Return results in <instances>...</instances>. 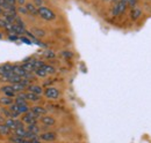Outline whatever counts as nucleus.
I'll return each mask as SVG.
<instances>
[{
  "label": "nucleus",
  "mask_w": 151,
  "mask_h": 143,
  "mask_svg": "<svg viewBox=\"0 0 151 143\" xmlns=\"http://www.w3.org/2000/svg\"><path fill=\"white\" fill-rule=\"evenodd\" d=\"M38 16L42 18L43 20H45V21H52V20L56 18V14L51 9L42 6V7L38 8Z\"/></svg>",
  "instance_id": "nucleus-1"
},
{
  "label": "nucleus",
  "mask_w": 151,
  "mask_h": 143,
  "mask_svg": "<svg viewBox=\"0 0 151 143\" xmlns=\"http://www.w3.org/2000/svg\"><path fill=\"white\" fill-rule=\"evenodd\" d=\"M127 6L128 4L121 1V0H117L116 2H114V6H113V9H112V15L113 16H119L121 14H123L127 9Z\"/></svg>",
  "instance_id": "nucleus-2"
},
{
  "label": "nucleus",
  "mask_w": 151,
  "mask_h": 143,
  "mask_svg": "<svg viewBox=\"0 0 151 143\" xmlns=\"http://www.w3.org/2000/svg\"><path fill=\"white\" fill-rule=\"evenodd\" d=\"M40 115H37L33 110H29L27 113H24V117L22 118V121L26 124H36V120Z\"/></svg>",
  "instance_id": "nucleus-3"
},
{
  "label": "nucleus",
  "mask_w": 151,
  "mask_h": 143,
  "mask_svg": "<svg viewBox=\"0 0 151 143\" xmlns=\"http://www.w3.org/2000/svg\"><path fill=\"white\" fill-rule=\"evenodd\" d=\"M44 96L48 99L55 101V99H58V97H59V91L55 87H49V88H47L44 90Z\"/></svg>",
  "instance_id": "nucleus-4"
},
{
  "label": "nucleus",
  "mask_w": 151,
  "mask_h": 143,
  "mask_svg": "<svg viewBox=\"0 0 151 143\" xmlns=\"http://www.w3.org/2000/svg\"><path fill=\"white\" fill-rule=\"evenodd\" d=\"M23 121H20L18 119H14V118H8L6 121H5V124L8 126L12 130L13 129H15V128H18V127H23V124H22Z\"/></svg>",
  "instance_id": "nucleus-5"
},
{
  "label": "nucleus",
  "mask_w": 151,
  "mask_h": 143,
  "mask_svg": "<svg viewBox=\"0 0 151 143\" xmlns=\"http://www.w3.org/2000/svg\"><path fill=\"white\" fill-rule=\"evenodd\" d=\"M40 137H41V140H42V141L50 142V141H55V140H56L57 135H56V133H54V132H47V133L41 134V135H40Z\"/></svg>",
  "instance_id": "nucleus-6"
},
{
  "label": "nucleus",
  "mask_w": 151,
  "mask_h": 143,
  "mask_svg": "<svg viewBox=\"0 0 151 143\" xmlns=\"http://www.w3.org/2000/svg\"><path fill=\"white\" fill-rule=\"evenodd\" d=\"M142 15H143L142 9H141L138 6H135V7H132V9H130V18H132V20H134V21L138 20Z\"/></svg>",
  "instance_id": "nucleus-7"
},
{
  "label": "nucleus",
  "mask_w": 151,
  "mask_h": 143,
  "mask_svg": "<svg viewBox=\"0 0 151 143\" xmlns=\"http://www.w3.org/2000/svg\"><path fill=\"white\" fill-rule=\"evenodd\" d=\"M41 122H42L44 126L50 127V126H54L55 124H56V120H55V118H52L51 115H42V118H41Z\"/></svg>",
  "instance_id": "nucleus-8"
},
{
  "label": "nucleus",
  "mask_w": 151,
  "mask_h": 143,
  "mask_svg": "<svg viewBox=\"0 0 151 143\" xmlns=\"http://www.w3.org/2000/svg\"><path fill=\"white\" fill-rule=\"evenodd\" d=\"M0 89L4 92V95H6V96H8V97H15V96H17V92L13 90L12 84H9V86H4V87H1Z\"/></svg>",
  "instance_id": "nucleus-9"
},
{
  "label": "nucleus",
  "mask_w": 151,
  "mask_h": 143,
  "mask_svg": "<svg viewBox=\"0 0 151 143\" xmlns=\"http://www.w3.org/2000/svg\"><path fill=\"white\" fill-rule=\"evenodd\" d=\"M21 66L23 67V69H24V71L28 72V73H34L35 69H36V68H35V66H34V64L32 62V60H30V61H28V60H27V61H24Z\"/></svg>",
  "instance_id": "nucleus-10"
},
{
  "label": "nucleus",
  "mask_w": 151,
  "mask_h": 143,
  "mask_svg": "<svg viewBox=\"0 0 151 143\" xmlns=\"http://www.w3.org/2000/svg\"><path fill=\"white\" fill-rule=\"evenodd\" d=\"M12 71H13V66L11 64H4L0 66V76H4Z\"/></svg>",
  "instance_id": "nucleus-11"
},
{
  "label": "nucleus",
  "mask_w": 151,
  "mask_h": 143,
  "mask_svg": "<svg viewBox=\"0 0 151 143\" xmlns=\"http://www.w3.org/2000/svg\"><path fill=\"white\" fill-rule=\"evenodd\" d=\"M30 33L35 36V37H37V38H42V37H44V36H45V31H44L43 29L35 28V27H33V28L30 29Z\"/></svg>",
  "instance_id": "nucleus-12"
},
{
  "label": "nucleus",
  "mask_w": 151,
  "mask_h": 143,
  "mask_svg": "<svg viewBox=\"0 0 151 143\" xmlns=\"http://www.w3.org/2000/svg\"><path fill=\"white\" fill-rule=\"evenodd\" d=\"M26 7L29 12V14H33V15H38V8L32 2H27L26 4Z\"/></svg>",
  "instance_id": "nucleus-13"
},
{
  "label": "nucleus",
  "mask_w": 151,
  "mask_h": 143,
  "mask_svg": "<svg viewBox=\"0 0 151 143\" xmlns=\"http://www.w3.org/2000/svg\"><path fill=\"white\" fill-rule=\"evenodd\" d=\"M11 104H13V97H8V96H4L0 98V105L4 106H9Z\"/></svg>",
  "instance_id": "nucleus-14"
},
{
  "label": "nucleus",
  "mask_w": 151,
  "mask_h": 143,
  "mask_svg": "<svg viewBox=\"0 0 151 143\" xmlns=\"http://www.w3.org/2000/svg\"><path fill=\"white\" fill-rule=\"evenodd\" d=\"M13 72H14V74H17V75H19V76H24L28 72H26L23 69V67L21 66V65H15V66H13Z\"/></svg>",
  "instance_id": "nucleus-15"
},
{
  "label": "nucleus",
  "mask_w": 151,
  "mask_h": 143,
  "mask_svg": "<svg viewBox=\"0 0 151 143\" xmlns=\"http://www.w3.org/2000/svg\"><path fill=\"white\" fill-rule=\"evenodd\" d=\"M28 90L32 91V92H35V93H37V95H42V93H43L42 87H40L37 84H29V86H28Z\"/></svg>",
  "instance_id": "nucleus-16"
},
{
  "label": "nucleus",
  "mask_w": 151,
  "mask_h": 143,
  "mask_svg": "<svg viewBox=\"0 0 151 143\" xmlns=\"http://www.w3.org/2000/svg\"><path fill=\"white\" fill-rule=\"evenodd\" d=\"M27 99L30 101V102H38L41 99V95L29 91V92H27Z\"/></svg>",
  "instance_id": "nucleus-17"
},
{
  "label": "nucleus",
  "mask_w": 151,
  "mask_h": 143,
  "mask_svg": "<svg viewBox=\"0 0 151 143\" xmlns=\"http://www.w3.org/2000/svg\"><path fill=\"white\" fill-rule=\"evenodd\" d=\"M14 134L20 137H24L26 139V134H27V129H24V127H18L14 129Z\"/></svg>",
  "instance_id": "nucleus-18"
},
{
  "label": "nucleus",
  "mask_w": 151,
  "mask_h": 143,
  "mask_svg": "<svg viewBox=\"0 0 151 143\" xmlns=\"http://www.w3.org/2000/svg\"><path fill=\"white\" fill-rule=\"evenodd\" d=\"M12 87H13V90L18 93V92H21V91H23V90L26 89L27 87L24 86V84H22L21 82H18V83H12Z\"/></svg>",
  "instance_id": "nucleus-19"
},
{
  "label": "nucleus",
  "mask_w": 151,
  "mask_h": 143,
  "mask_svg": "<svg viewBox=\"0 0 151 143\" xmlns=\"http://www.w3.org/2000/svg\"><path fill=\"white\" fill-rule=\"evenodd\" d=\"M18 107H19L20 114H24V113H27V112L30 110V107H29V105H28L27 103H21V104H18Z\"/></svg>",
  "instance_id": "nucleus-20"
},
{
  "label": "nucleus",
  "mask_w": 151,
  "mask_h": 143,
  "mask_svg": "<svg viewBox=\"0 0 151 143\" xmlns=\"http://www.w3.org/2000/svg\"><path fill=\"white\" fill-rule=\"evenodd\" d=\"M11 132H12V129L6 125V124L0 125V134H1V135H9Z\"/></svg>",
  "instance_id": "nucleus-21"
},
{
  "label": "nucleus",
  "mask_w": 151,
  "mask_h": 143,
  "mask_svg": "<svg viewBox=\"0 0 151 143\" xmlns=\"http://www.w3.org/2000/svg\"><path fill=\"white\" fill-rule=\"evenodd\" d=\"M32 110H33V111H34V112H35V113H36L37 115H40V117H41V115H44V114L47 113V110H45L44 107L38 106V105L34 106L33 108H32Z\"/></svg>",
  "instance_id": "nucleus-22"
},
{
  "label": "nucleus",
  "mask_w": 151,
  "mask_h": 143,
  "mask_svg": "<svg viewBox=\"0 0 151 143\" xmlns=\"http://www.w3.org/2000/svg\"><path fill=\"white\" fill-rule=\"evenodd\" d=\"M35 75L36 76H38V77H45L47 75H48V73H47V71L43 68V67H41V68H37V69H35Z\"/></svg>",
  "instance_id": "nucleus-23"
},
{
  "label": "nucleus",
  "mask_w": 151,
  "mask_h": 143,
  "mask_svg": "<svg viewBox=\"0 0 151 143\" xmlns=\"http://www.w3.org/2000/svg\"><path fill=\"white\" fill-rule=\"evenodd\" d=\"M27 129L33 132V133H35V134H37V135L40 134V127L36 124H29L28 127H27Z\"/></svg>",
  "instance_id": "nucleus-24"
},
{
  "label": "nucleus",
  "mask_w": 151,
  "mask_h": 143,
  "mask_svg": "<svg viewBox=\"0 0 151 143\" xmlns=\"http://www.w3.org/2000/svg\"><path fill=\"white\" fill-rule=\"evenodd\" d=\"M17 11H18V13L22 14V15H28V14H29V12H28L26 5H24V6H19V7L17 8Z\"/></svg>",
  "instance_id": "nucleus-25"
},
{
  "label": "nucleus",
  "mask_w": 151,
  "mask_h": 143,
  "mask_svg": "<svg viewBox=\"0 0 151 143\" xmlns=\"http://www.w3.org/2000/svg\"><path fill=\"white\" fill-rule=\"evenodd\" d=\"M32 62L34 64V66H35V68H36V69H37V68H41V67H43V66L45 65V64H43L41 60H35V59H34V60H32Z\"/></svg>",
  "instance_id": "nucleus-26"
},
{
  "label": "nucleus",
  "mask_w": 151,
  "mask_h": 143,
  "mask_svg": "<svg viewBox=\"0 0 151 143\" xmlns=\"http://www.w3.org/2000/svg\"><path fill=\"white\" fill-rule=\"evenodd\" d=\"M43 68L47 71L48 74H54V73L56 72L55 71V68H54L52 66H50V65H44V66H43Z\"/></svg>",
  "instance_id": "nucleus-27"
},
{
  "label": "nucleus",
  "mask_w": 151,
  "mask_h": 143,
  "mask_svg": "<svg viewBox=\"0 0 151 143\" xmlns=\"http://www.w3.org/2000/svg\"><path fill=\"white\" fill-rule=\"evenodd\" d=\"M43 55L45 57V58H48V59H50V58H55V52L54 51H44L43 52Z\"/></svg>",
  "instance_id": "nucleus-28"
},
{
  "label": "nucleus",
  "mask_w": 151,
  "mask_h": 143,
  "mask_svg": "<svg viewBox=\"0 0 151 143\" xmlns=\"http://www.w3.org/2000/svg\"><path fill=\"white\" fill-rule=\"evenodd\" d=\"M20 40L22 42V43H26V44H33V42H32V39L30 38H27V37H21L20 38Z\"/></svg>",
  "instance_id": "nucleus-29"
},
{
  "label": "nucleus",
  "mask_w": 151,
  "mask_h": 143,
  "mask_svg": "<svg viewBox=\"0 0 151 143\" xmlns=\"http://www.w3.org/2000/svg\"><path fill=\"white\" fill-rule=\"evenodd\" d=\"M7 21L5 20V18H0V28H4V29H6V27H7Z\"/></svg>",
  "instance_id": "nucleus-30"
},
{
  "label": "nucleus",
  "mask_w": 151,
  "mask_h": 143,
  "mask_svg": "<svg viewBox=\"0 0 151 143\" xmlns=\"http://www.w3.org/2000/svg\"><path fill=\"white\" fill-rule=\"evenodd\" d=\"M128 6H129L130 8L137 6V0H128Z\"/></svg>",
  "instance_id": "nucleus-31"
},
{
  "label": "nucleus",
  "mask_w": 151,
  "mask_h": 143,
  "mask_svg": "<svg viewBox=\"0 0 151 143\" xmlns=\"http://www.w3.org/2000/svg\"><path fill=\"white\" fill-rule=\"evenodd\" d=\"M34 5L40 8V7H42L43 6V0H34Z\"/></svg>",
  "instance_id": "nucleus-32"
},
{
  "label": "nucleus",
  "mask_w": 151,
  "mask_h": 143,
  "mask_svg": "<svg viewBox=\"0 0 151 143\" xmlns=\"http://www.w3.org/2000/svg\"><path fill=\"white\" fill-rule=\"evenodd\" d=\"M8 39H9V40H13V42H17V40H18L19 38L17 37V35H14V34L12 35V34H11V35L8 36Z\"/></svg>",
  "instance_id": "nucleus-33"
},
{
  "label": "nucleus",
  "mask_w": 151,
  "mask_h": 143,
  "mask_svg": "<svg viewBox=\"0 0 151 143\" xmlns=\"http://www.w3.org/2000/svg\"><path fill=\"white\" fill-rule=\"evenodd\" d=\"M62 54H63L64 57H66V58H71V57H72V53H71L70 51H64Z\"/></svg>",
  "instance_id": "nucleus-34"
},
{
  "label": "nucleus",
  "mask_w": 151,
  "mask_h": 143,
  "mask_svg": "<svg viewBox=\"0 0 151 143\" xmlns=\"http://www.w3.org/2000/svg\"><path fill=\"white\" fill-rule=\"evenodd\" d=\"M17 4H18L19 6H24L27 2H26V0H17Z\"/></svg>",
  "instance_id": "nucleus-35"
},
{
  "label": "nucleus",
  "mask_w": 151,
  "mask_h": 143,
  "mask_svg": "<svg viewBox=\"0 0 151 143\" xmlns=\"http://www.w3.org/2000/svg\"><path fill=\"white\" fill-rule=\"evenodd\" d=\"M11 6H15V4H17V0H6Z\"/></svg>",
  "instance_id": "nucleus-36"
},
{
  "label": "nucleus",
  "mask_w": 151,
  "mask_h": 143,
  "mask_svg": "<svg viewBox=\"0 0 151 143\" xmlns=\"http://www.w3.org/2000/svg\"><path fill=\"white\" fill-rule=\"evenodd\" d=\"M5 12H6V11H5V9H4V8H2L1 6H0V15H2V14H5Z\"/></svg>",
  "instance_id": "nucleus-37"
},
{
  "label": "nucleus",
  "mask_w": 151,
  "mask_h": 143,
  "mask_svg": "<svg viewBox=\"0 0 151 143\" xmlns=\"http://www.w3.org/2000/svg\"><path fill=\"white\" fill-rule=\"evenodd\" d=\"M121 1H123V2H126V4H128V0H121Z\"/></svg>",
  "instance_id": "nucleus-38"
},
{
  "label": "nucleus",
  "mask_w": 151,
  "mask_h": 143,
  "mask_svg": "<svg viewBox=\"0 0 151 143\" xmlns=\"http://www.w3.org/2000/svg\"><path fill=\"white\" fill-rule=\"evenodd\" d=\"M0 38H1V35H0Z\"/></svg>",
  "instance_id": "nucleus-39"
},
{
  "label": "nucleus",
  "mask_w": 151,
  "mask_h": 143,
  "mask_svg": "<svg viewBox=\"0 0 151 143\" xmlns=\"http://www.w3.org/2000/svg\"><path fill=\"white\" fill-rule=\"evenodd\" d=\"M150 1H151V0H150Z\"/></svg>",
  "instance_id": "nucleus-40"
}]
</instances>
